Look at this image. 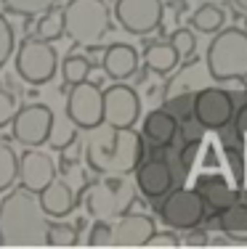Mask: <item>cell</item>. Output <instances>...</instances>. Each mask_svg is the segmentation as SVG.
Masks as SVG:
<instances>
[{
    "label": "cell",
    "instance_id": "cell-1",
    "mask_svg": "<svg viewBox=\"0 0 247 249\" xmlns=\"http://www.w3.org/2000/svg\"><path fill=\"white\" fill-rule=\"evenodd\" d=\"M48 223L38 194L24 186L0 199V247H48Z\"/></svg>",
    "mask_w": 247,
    "mask_h": 249
},
{
    "label": "cell",
    "instance_id": "cell-2",
    "mask_svg": "<svg viewBox=\"0 0 247 249\" xmlns=\"http://www.w3.org/2000/svg\"><path fill=\"white\" fill-rule=\"evenodd\" d=\"M85 141V164L98 175H131L144 159V135L133 127H93Z\"/></svg>",
    "mask_w": 247,
    "mask_h": 249
},
{
    "label": "cell",
    "instance_id": "cell-3",
    "mask_svg": "<svg viewBox=\"0 0 247 249\" xmlns=\"http://www.w3.org/2000/svg\"><path fill=\"white\" fill-rule=\"evenodd\" d=\"M205 67L210 80L215 82L247 80V29L221 27L218 32H213L205 53Z\"/></svg>",
    "mask_w": 247,
    "mask_h": 249
},
{
    "label": "cell",
    "instance_id": "cell-4",
    "mask_svg": "<svg viewBox=\"0 0 247 249\" xmlns=\"http://www.w3.org/2000/svg\"><path fill=\"white\" fill-rule=\"evenodd\" d=\"M64 35L80 48H96L112 29V14L107 0H69L61 8Z\"/></svg>",
    "mask_w": 247,
    "mask_h": 249
},
{
    "label": "cell",
    "instance_id": "cell-5",
    "mask_svg": "<svg viewBox=\"0 0 247 249\" xmlns=\"http://www.w3.org/2000/svg\"><path fill=\"white\" fill-rule=\"evenodd\" d=\"M131 196L133 194L128 188L125 175H107L101 180H91L77 194L85 212L96 220H109V217H117L120 212H125Z\"/></svg>",
    "mask_w": 247,
    "mask_h": 249
},
{
    "label": "cell",
    "instance_id": "cell-6",
    "mask_svg": "<svg viewBox=\"0 0 247 249\" xmlns=\"http://www.w3.org/2000/svg\"><path fill=\"white\" fill-rule=\"evenodd\" d=\"M237 101L228 85H202L191 96V120L205 130H223L231 124Z\"/></svg>",
    "mask_w": 247,
    "mask_h": 249
},
{
    "label": "cell",
    "instance_id": "cell-7",
    "mask_svg": "<svg viewBox=\"0 0 247 249\" xmlns=\"http://www.w3.org/2000/svg\"><path fill=\"white\" fill-rule=\"evenodd\" d=\"M58 56L48 40L24 37L16 48V74L29 85H45L56 74Z\"/></svg>",
    "mask_w": 247,
    "mask_h": 249
},
{
    "label": "cell",
    "instance_id": "cell-8",
    "mask_svg": "<svg viewBox=\"0 0 247 249\" xmlns=\"http://www.w3.org/2000/svg\"><path fill=\"white\" fill-rule=\"evenodd\" d=\"M160 220L173 231H189L205 220V201L194 188H170L160 199Z\"/></svg>",
    "mask_w": 247,
    "mask_h": 249
},
{
    "label": "cell",
    "instance_id": "cell-9",
    "mask_svg": "<svg viewBox=\"0 0 247 249\" xmlns=\"http://www.w3.org/2000/svg\"><path fill=\"white\" fill-rule=\"evenodd\" d=\"M67 117L69 122H75V127L82 130H93L98 124H104V96H101V85L88 80L72 85L67 98Z\"/></svg>",
    "mask_w": 247,
    "mask_h": 249
},
{
    "label": "cell",
    "instance_id": "cell-10",
    "mask_svg": "<svg viewBox=\"0 0 247 249\" xmlns=\"http://www.w3.org/2000/svg\"><path fill=\"white\" fill-rule=\"evenodd\" d=\"M162 14V0H117L114 3V19L120 21V27L131 35H138V37L160 29Z\"/></svg>",
    "mask_w": 247,
    "mask_h": 249
},
{
    "label": "cell",
    "instance_id": "cell-11",
    "mask_svg": "<svg viewBox=\"0 0 247 249\" xmlns=\"http://www.w3.org/2000/svg\"><path fill=\"white\" fill-rule=\"evenodd\" d=\"M51 124H54V111L45 104H27L16 109L14 120H11V130L14 138L24 146H43L48 141Z\"/></svg>",
    "mask_w": 247,
    "mask_h": 249
},
{
    "label": "cell",
    "instance_id": "cell-12",
    "mask_svg": "<svg viewBox=\"0 0 247 249\" xmlns=\"http://www.w3.org/2000/svg\"><path fill=\"white\" fill-rule=\"evenodd\" d=\"M104 96V124L109 127H133L141 114V98L125 82H114L107 90H101Z\"/></svg>",
    "mask_w": 247,
    "mask_h": 249
},
{
    "label": "cell",
    "instance_id": "cell-13",
    "mask_svg": "<svg viewBox=\"0 0 247 249\" xmlns=\"http://www.w3.org/2000/svg\"><path fill=\"white\" fill-rule=\"evenodd\" d=\"M136 173V186L146 199L160 201L170 188L175 186V175H173V164L162 157H152V159H141Z\"/></svg>",
    "mask_w": 247,
    "mask_h": 249
},
{
    "label": "cell",
    "instance_id": "cell-14",
    "mask_svg": "<svg viewBox=\"0 0 247 249\" xmlns=\"http://www.w3.org/2000/svg\"><path fill=\"white\" fill-rule=\"evenodd\" d=\"M56 173H58V167H56L54 157L40 151L38 146H27V151L19 157V164H16V180H21V186L35 194L48 186L56 178Z\"/></svg>",
    "mask_w": 247,
    "mask_h": 249
},
{
    "label": "cell",
    "instance_id": "cell-15",
    "mask_svg": "<svg viewBox=\"0 0 247 249\" xmlns=\"http://www.w3.org/2000/svg\"><path fill=\"white\" fill-rule=\"evenodd\" d=\"M112 225V247H146L149 236L157 231V223L152 215L136 210H125L117 215Z\"/></svg>",
    "mask_w": 247,
    "mask_h": 249
},
{
    "label": "cell",
    "instance_id": "cell-16",
    "mask_svg": "<svg viewBox=\"0 0 247 249\" xmlns=\"http://www.w3.org/2000/svg\"><path fill=\"white\" fill-rule=\"evenodd\" d=\"M173 72L175 74L168 80V85H165V90H162V104L165 101H173V98H191L194 93L205 85V77H210L208 67H202V64L194 61V58H186V64L181 61Z\"/></svg>",
    "mask_w": 247,
    "mask_h": 249
},
{
    "label": "cell",
    "instance_id": "cell-17",
    "mask_svg": "<svg viewBox=\"0 0 247 249\" xmlns=\"http://www.w3.org/2000/svg\"><path fill=\"white\" fill-rule=\"evenodd\" d=\"M194 191L202 196L205 207H213L215 212L234 204V201H239V186L223 175H199Z\"/></svg>",
    "mask_w": 247,
    "mask_h": 249
},
{
    "label": "cell",
    "instance_id": "cell-18",
    "mask_svg": "<svg viewBox=\"0 0 247 249\" xmlns=\"http://www.w3.org/2000/svg\"><path fill=\"white\" fill-rule=\"evenodd\" d=\"M101 69L109 80L125 82L138 72V51L125 43H112L101 56Z\"/></svg>",
    "mask_w": 247,
    "mask_h": 249
},
{
    "label": "cell",
    "instance_id": "cell-19",
    "mask_svg": "<svg viewBox=\"0 0 247 249\" xmlns=\"http://www.w3.org/2000/svg\"><path fill=\"white\" fill-rule=\"evenodd\" d=\"M38 199H40V207L45 210L48 217H67L77 207V194L64 180H58V178H54L45 188H40Z\"/></svg>",
    "mask_w": 247,
    "mask_h": 249
},
{
    "label": "cell",
    "instance_id": "cell-20",
    "mask_svg": "<svg viewBox=\"0 0 247 249\" xmlns=\"http://www.w3.org/2000/svg\"><path fill=\"white\" fill-rule=\"evenodd\" d=\"M178 133V117L170 114L168 109H152L144 117V138L149 141L154 149L170 146Z\"/></svg>",
    "mask_w": 247,
    "mask_h": 249
},
{
    "label": "cell",
    "instance_id": "cell-21",
    "mask_svg": "<svg viewBox=\"0 0 247 249\" xmlns=\"http://www.w3.org/2000/svg\"><path fill=\"white\" fill-rule=\"evenodd\" d=\"M213 225L223 231V236L231 241H247V201H234L215 212Z\"/></svg>",
    "mask_w": 247,
    "mask_h": 249
},
{
    "label": "cell",
    "instance_id": "cell-22",
    "mask_svg": "<svg viewBox=\"0 0 247 249\" xmlns=\"http://www.w3.org/2000/svg\"><path fill=\"white\" fill-rule=\"evenodd\" d=\"M144 61H146V69H149V72H154V74H170L181 64V56H178V51L170 45V40H168V43L160 40V43H146Z\"/></svg>",
    "mask_w": 247,
    "mask_h": 249
},
{
    "label": "cell",
    "instance_id": "cell-23",
    "mask_svg": "<svg viewBox=\"0 0 247 249\" xmlns=\"http://www.w3.org/2000/svg\"><path fill=\"white\" fill-rule=\"evenodd\" d=\"M223 21H226V14H223V8L215 5V3L199 5V8L189 16V24L197 29V32H205V35L218 32V29L223 27Z\"/></svg>",
    "mask_w": 247,
    "mask_h": 249
},
{
    "label": "cell",
    "instance_id": "cell-24",
    "mask_svg": "<svg viewBox=\"0 0 247 249\" xmlns=\"http://www.w3.org/2000/svg\"><path fill=\"white\" fill-rule=\"evenodd\" d=\"M35 32H38L40 40H48V43H54L64 35V16H61V8L54 5V8L43 11L38 19V27H35Z\"/></svg>",
    "mask_w": 247,
    "mask_h": 249
},
{
    "label": "cell",
    "instance_id": "cell-25",
    "mask_svg": "<svg viewBox=\"0 0 247 249\" xmlns=\"http://www.w3.org/2000/svg\"><path fill=\"white\" fill-rule=\"evenodd\" d=\"M93 72V64L88 61L85 56H80V53H67L61 61V74H64V82L67 85H77V82L88 80Z\"/></svg>",
    "mask_w": 247,
    "mask_h": 249
},
{
    "label": "cell",
    "instance_id": "cell-26",
    "mask_svg": "<svg viewBox=\"0 0 247 249\" xmlns=\"http://www.w3.org/2000/svg\"><path fill=\"white\" fill-rule=\"evenodd\" d=\"M61 0H0L8 14H16V16H24V19H32V16H40L43 11L54 8Z\"/></svg>",
    "mask_w": 247,
    "mask_h": 249
},
{
    "label": "cell",
    "instance_id": "cell-27",
    "mask_svg": "<svg viewBox=\"0 0 247 249\" xmlns=\"http://www.w3.org/2000/svg\"><path fill=\"white\" fill-rule=\"evenodd\" d=\"M16 164H19L16 151L11 149V143L0 138V191H8L16 183Z\"/></svg>",
    "mask_w": 247,
    "mask_h": 249
},
{
    "label": "cell",
    "instance_id": "cell-28",
    "mask_svg": "<svg viewBox=\"0 0 247 249\" xmlns=\"http://www.w3.org/2000/svg\"><path fill=\"white\" fill-rule=\"evenodd\" d=\"M75 141H77V130H75V122L69 124V117L64 122H56L54 117V124H51V133H48V143L54 146V149H67V146H72Z\"/></svg>",
    "mask_w": 247,
    "mask_h": 249
},
{
    "label": "cell",
    "instance_id": "cell-29",
    "mask_svg": "<svg viewBox=\"0 0 247 249\" xmlns=\"http://www.w3.org/2000/svg\"><path fill=\"white\" fill-rule=\"evenodd\" d=\"M170 45L178 51L181 61H186V58H191L194 51H197V35H194L189 27H178V29L170 32Z\"/></svg>",
    "mask_w": 247,
    "mask_h": 249
},
{
    "label": "cell",
    "instance_id": "cell-30",
    "mask_svg": "<svg viewBox=\"0 0 247 249\" xmlns=\"http://www.w3.org/2000/svg\"><path fill=\"white\" fill-rule=\"evenodd\" d=\"M80 239V231L67 223H48V244L51 247H75Z\"/></svg>",
    "mask_w": 247,
    "mask_h": 249
},
{
    "label": "cell",
    "instance_id": "cell-31",
    "mask_svg": "<svg viewBox=\"0 0 247 249\" xmlns=\"http://www.w3.org/2000/svg\"><path fill=\"white\" fill-rule=\"evenodd\" d=\"M14 27L8 24V19H5L3 14H0V69L5 67V61H8L11 56H14Z\"/></svg>",
    "mask_w": 247,
    "mask_h": 249
},
{
    "label": "cell",
    "instance_id": "cell-32",
    "mask_svg": "<svg viewBox=\"0 0 247 249\" xmlns=\"http://www.w3.org/2000/svg\"><path fill=\"white\" fill-rule=\"evenodd\" d=\"M88 244L91 247H112V225L109 220H96L88 233Z\"/></svg>",
    "mask_w": 247,
    "mask_h": 249
},
{
    "label": "cell",
    "instance_id": "cell-33",
    "mask_svg": "<svg viewBox=\"0 0 247 249\" xmlns=\"http://www.w3.org/2000/svg\"><path fill=\"white\" fill-rule=\"evenodd\" d=\"M16 109H19V104H16V96L0 88V127L11 124V120H14V114H16Z\"/></svg>",
    "mask_w": 247,
    "mask_h": 249
},
{
    "label": "cell",
    "instance_id": "cell-34",
    "mask_svg": "<svg viewBox=\"0 0 247 249\" xmlns=\"http://www.w3.org/2000/svg\"><path fill=\"white\" fill-rule=\"evenodd\" d=\"M146 247H181V239H178V231L168 228V231H154L146 241Z\"/></svg>",
    "mask_w": 247,
    "mask_h": 249
},
{
    "label": "cell",
    "instance_id": "cell-35",
    "mask_svg": "<svg viewBox=\"0 0 247 249\" xmlns=\"http://www.w3.org/2000/svg\"><path fill=\"white\" fill-rule=\"evenodd\" d=\"M231 122H234V138L239 141V146L247 143V101L239 106V109H234Z\"/></svg>",
    "mask_w": 247,
    "mask_h": 249
},
{
    "label": "cell",
    "instance_id": "cell-36",
    "mask_svg": "<svg viewBox=\"0 0 247 249\" xmlns=\"http://www.w3.org/2000/svg\"><path fill=\"white\" fill-rule=\"evenodd\" d=\"M210 244V236L202 225H194V228L186 231V247H208Z\"/></svg>",
    "mask_w": 247,
    "mask_h": 249
},
{
    "label": "cell",
    "instance_id": "cell-37",
    "mask_svg": "<svg viewBox=\"0 0 247 249\" xmlns=\"http://www.w3.org/2000/svg\"><path fill=\"white\" fill-rule=\"evenodd\" d=\"M168 11H173L175 16H181V14H186L189 11V3L186 0H168V5H165Z\"/></svg>",
    "mask_w": 247,
    "mask_h": 249
},
{
    "label": "cell",
    "instance_id": "cell-38",
    "mask_svg": "<svg viewBox=\"0 0 247 249\" xmlns=\"http://www.w3.org/2000/svg\"><path fill=\"white\" fill-rule=\"evenodd\" d=\"M231 3L237 5L239 11H245V14H247V0H231Z\"/></svg>",
    "mask_w": 247,
    "mask_h": 249
}]
</instances>
